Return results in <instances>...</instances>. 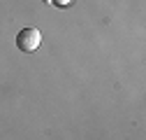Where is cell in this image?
Here are the masks:
<instances>
[{"mask_svg":"<svg viewBox=\"0 0 146 140\" xmlns=\"http://www.w3.org/2000/svg\"><path fill=\"white\" fill-rule=\"evenodd\" d=\"M53 3L60 5V7H65V5H70V3H72V0H53Z\"/></svg>","mask_w":146,"mask_h":140,"instance_id":"7a4b0ae2","label":"cell"},{"mask_svg":"<svg viewBox=\"0 0 146 140\" xmlns=\"http://www.w3.org/2000/svg\"><path fill=\"white\" fill-rule=\"evenodd\" d=\"M40 44H42V33L37 28H23L19 35H16V47H19L21 51H26V54L40 49Z\"/></svg>","mask_w":146,"mask_h":140,"instance_id":"6da1fadb","label":"cell"}]
</instances>
